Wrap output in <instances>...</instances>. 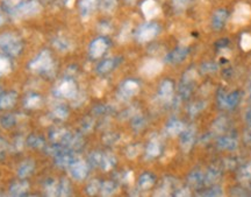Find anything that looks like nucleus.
Returning <instances> with one entry per match:
<instances>
[{"mask_svg":"<svg viewBox=\"0 0 251 197\" xmlns=\"http://www.w3.org/2000/svg\"><path fill=\"white\" fill-rule=\"evenodd\" d=\"M101 9L106 13H112V12L115 11L118 6L117 0H102L101 1Z\"/></svg>","mask_w":251,"mask_h":197,"instance_id":"43","label":"nucleus"},{"mask_svg":"<svg viewBox=\"0 0 251 197\" xmlns=\"http://www.w3.org/2000/svg\"><path fill=\"white\" fill-rule=\"evenodd\" d=\"M227 19H228V12L227 9H218V11L214 12L212 18V26L214 29H222L224 26L227 23Z\"/></svg>","mask_w":251,"mask_h":197,"instance_id":"17","label":"nucleus"},{"mask_svg":"<svg viewBox=\"0 0 251 197\" xmlns=\"http://www.w3.org/2000/svg\"><path fill=\"white\" fill-rule=\"evenodd\" d=\"M18 99V93L14 91L5 92L0 95V110H9L15 105Z\"/></svg>","mask_w":251,"mask_h":197,"instance_id":"16","label":"nucleus"},{"mask_svg":"<svg viewBox=\"0 0 251 197\" xmlns=\"http://www.w3.org/2000/svg\"><path fill=\"white\" fill-rule=\"evenodd\" d=\"M56 93L59 97H64V98L74 99L77 96V85L72 78H67L59 84L57 89H56Z\"/></svg>","mask_w":251,"mask_h":197,"instance_id":"6","label":"nucleus"},{"mask_svg":"<svg viewBox=\"0 0 251 197\" xmlns=\"http://www.w3.org/2000/svg\"><path fill=\"white\" fill-rule=\"evenodd\" d=\"M175 92V84L170 80H164L158 87V96L162 101L171 102Z\"/></svg>","mask_w":251,"mask_h":197,"instance_id":"13","label":"nucleus"},{"mask_svg":"<svg viewBox=\"0 0 251 197\" xmlns=\"http://www.w3.org/2000/svg\"><path fill=\"white\" fill-rule=\"evenodd\" d=\"M15 123V118L14 115L12 114H6L4 117L0 119V124H1L2 127H6V129H9V127H12Z\"/></svg>","mask_w":251,"mask_h":197,"instance_id":"47","label":"nucleus"},{"mask_svg":"<svg viewBox=\"0 0 251 197\" xmlns=\"http://www.w3.org/2000/svg\"><path fill=\"white\" fill-rule=\"evenodd\" d=\"M209 188L206 190L205 193L200 194L201 196H222V188L220 186H218V184H212V186H208Z\"/></svg>","mask_w":251,"mask_h":197,"instance_id":"44","label":"nucleus"},{"mask_svg":"<svg viewBox=\"0 0 251 197\" xmlns=\"http://www.w3.org/2000/svg\"><path fill=\"white\" fill-rule=\"evenodd\" d=\"M21 4H23V0H2V8L5 12L12 14Z\"/></svg>","mask_w":251,"mask_h":197,"instance_id":"37","label":"nucleus"},{"mask_svg":"<svg viewBox=\"0 0 251 197\" xmlns=\"http://www.w3.org/2000/svg\"><path fill=\"white\" fill-rule=\"evenodd\" d=\"M156 182L155 175L151 173H143L139 179V187L142 190H149Z\"/></svg>","mask_w":251,"mask_h":197,"instance_id":"26","label":"nucleus"},{"mask_svg":"<svg viewBox=\"0 0 251 197\" xmlns=\"http://www.w3.org/2000/svg\"><path fill=\"white\" fill-rule=\"evenodd\" d=\"M142 11L147 19H151L156 17L157 13L159 12V8L155 0H146L142 4Z\"/></svg>","mask_w":251,"mask_h":197,"instance_id":"24","label":"nucleus"},{"mask_svg":"<svg viewBox=\"0 0 251 197\" xmlns=\"http://www.w3.org/2000/svg\"><path fill=\"white\" fill-rule=\"evenodd\" d=\"M187 184L194 189L201 188L205 186V173L200 169L192 170L187 176Z\"/></svg>","mask_w":251,"mask_h":197,"instance_id":"14","label":"nucleus"},{"mask_svg":"<svg viewBox=\"0 0 251 197\" xmlns=\"http://www.w3.org/2000/svg\"><path fill=\"white\" fill-rule=\"evenodd\" d=\"M29 68L35 73L43 75L54 74V60L48 51H42L39 55L29 63Z\"/></svg>","mask_w":251,"mask_h":197,"instance_id":"1","label":"nucleus"},{"mask_svg":"<svg viewBox=\"0 0 251 197\" xmlns=\"http://www.w3.org/2000/svg\"><path fill=\"white\" fill-rule=\"evenodd\" d=\"M55 160H56V165H57L58 167H61V168H70V166L74 164L75 161L77 160V158H76V156H75L74 152L69 149V151L62 153L61 155L56 156Z\"/></svg>","mask_w":251,"mask_h":197,"instance_id":"18","label":"nucleus"},{"mask_svg":"<svg viewBox=\"0 0 251 197\" xmlns=\"http://www.w3.org/2000/svg\"><path fill=\"white\" fill-rule=\"evenodd\" d=\"M99 5V0H80L79 8L80 14L84 19H87L91 15V13L97 8Z\"/></svg>","mask_w":251,"mask_h":197,"instance_id":"19","label":"nucleus"},{"mask_svg":"<svg viewBox=\"0 0 251 197\" xmlns=\"http://www.w3.org/2000/svg\"><path fill=\"white\" fill-rule=\"evenodd\" d=\"M162 69H163V64L158 60H149L143 64L141 71H142L144 76L153 77L161 73Z\"/></svg>","mask_w":251,"mask_h":197,"instance_id":"15","label":"nucleus"},{"mask_svg":"<svg viewBox=\"0 0 251 197\" xmlns=\"http://www.w3.org/2000/svg\"><path fill=\"white\" fill-rule=\"evenodd\" d=\"M6 148H7V145H6V142L2 139H0V160H1L2 156H4V153L6 151Z\"/></svg>","mask_w":251,"mask_h":197,"instance_id":"56","label":"nucleus"},{"mask_svg":"<svg viewBox=\"0 0 251 197\" xmlns=\"http://www.w3.org/2000/svg\"><path fill=\"white\" fill-rule=\"evenodd\" d=\"M42 105V98L37 93H30L25 99V106L27 109H39Z\"/></svg>","mask_w":251,"mask_h":197,"instance_id":"29","label":"nucleus"},{"mask_svg":"<svg viewBox=\"0 0 251 197\" xmlns=\"http://www.w3.org/2000/svg\"><path fill=\"white\" fill-rule=\"evenodd\" d=\"M2 24H4V18H2L1 14H0V26H1Z\"/></svg>","mask_w":251,"mask_h":197,"instance_id":"58","label":"nucleus"},{"mask_svg":"<svg viewBox=\"0 0 251 197\" xmlns=\"http://www.w3.org/2000/svg\"><path fill=\"white\" fill-rule=\"evenodd\" d=\"M115 164H117V159H115L114 155L112 154H102V160L101 165H100V168L103 170H111L113 167H114Z\"/></svg>","mask_w":251,"mask_h":197,"instance_id":"35","label":"nucleus"},{"mask_svg":"<svg viewBox=\"0 0 251 197\" xmlns=\"http://www.w3.org/2000/svg\"><path fill=\"white\" fill-rule=\"evenodd\" d=\"M58 196H69L71 195V184L67 179H62L58 183Z\"/></svg>","mask_w":251,"mask_h":197,"instance_id":"39","label":"nucleus"},{"mask_svg":"<svg viewBox=\"0 0 251 197\" xmlns=\"http://www.w3.org/2000/svg\"><path fill=\"white\" fill-rule=\"evenodd\" d=\"M175 196H188L190 195V189L188 188H180L176 190V193H174Z\"/></svg>","mask_w":251,"mask_h":197,"instance_id":"55","label":"nucleus"},{"mask_svg":"<svg viewBox=\"0 0 251 197\" xmlns=\"http://www.w3.org/2000/svg\"><path fill=\"white\" fill-rule=\"evenodd\" d=\"M139 90L140 85L136 81L127 80L121 84L120 90H119V96L124 99H129L136 95L139 92Z\"/></svg>","mask_w":251,"mask_h":197,"instance_id":"9","label":"nucleus"},{"mask_svg":"<svg viewBox=\"0 0 251 197\" xmlns=\"http://www.w3.org/2000/svg\"><path fill=\"white\" fill-rule=\"evenodd\" d=\"M27 145L30 147V148H45L46 142L45 139H43L41 136H37V134H30L29 137L27 138Z\"/></svg>","mask_w":251,"mask_h":197,"instance_id":"31","label":"nucleus"},{"mask_svg":"<svg viewBox=\"0 0 251 197\" xmlns=\"http://www.w3.org/2000/svg\"><path fill=\"white\" fill-rule=\"evenodd\" d=\"M100 188H101V182L99 180H92L86 186L87 195H97V194L100 193Z\"/></svg>","mask_w":251,"mask_h":197,"instance_id":"40","label":"nucleus"},{"mask_svg":"<svg viewBox=\"0 0 251 197\" xmlns=\"http://www.w3.org/2000/svg\"><path fill=\"white\" fill-rule=\"evenodd\" d=\"M34 169H35V164H34L33 160H26L24 161L23 164L20 165V167H19L18 169V175L20 179H27V177H29L31 174H33Z\"/></svg>","mask_w":251,"mask_h":197,"instance_id":"22","label":"nucleus"},{"mask_svg":"<svg viewBox=\"0 0 251 197\" xmlns=\"http://www.w3.org/2000/svg\"><path fill=\"white\" fill-rule=\"evenodd\" d=\"M43 188L48 196H56L58 194V183L54 179H48L43 184Z\"/></svg>","mask_w":251,"mask_h":197,"instance_id":"36","label":"nucleus"},{"mask_svg":"<svg viewBox=\"0 0 251 197\" xmlns=\"http://www.w3.org/2000/svg\"><path fill=\"white\" fill-rule=\"evenodd\" d=\"M251 19V8L247 4H238L234 12V21L236 24L246 25Z\"/></svg>","mask_w":251,"mask_h":197,"instance_id":"12","label":"nucleus"},{"mask_svg":"<svg viewBox=\"0 0 251 197\" xmlns=\"http://www.w3.org/2000/svg\"><path fill=\"white\" fill-rule=\"evenodd\" d=\"M12 70V63L8 57L6 56H0V76L8 74Z\"/></svg>","mask_w":251,"mask_h":197,"instance_id":"41","label":"nucleus"},{"mask_svg":"<svg viewBox=\"0 0 251 197\" xmlns=\"http://www.w3.org/2000/svg\"><path fill=\"white\" fill-rule=\"evenodd\" d=\"M126 1H128V2H133V1H135V0H126Z\"/></svg>","mask_w":251,"mask_h":197,"instance_id":"60","label":"nucleus"},{"mask_svg":"<svg viewBox=\"0 0 251 197\" xmlns=\"http://www.w3.org/2000/svg\"><path fill=\"white\" fill-rule=\"evenodd\" d=\"M118 65V58H107V60H103L100 62L97 67V71L99 74L105 75L111 73V71Z\"/></svg>","mask_w":251,"mask_h":197,"instance_id":"27","label":"nucleus"},{"mask_svg":"<svg viewBox=\"0 0 251 197\" xmlns=\"http://www.w3.org/2000/svg\"><path fill=\"white\" fill-rule=\"evenodd\" d=\"M108 40L105 37H98L90 45V55L92 58H100L108 49Z\"/></svg>","mask_w":251,"mask_h":197,"instance_id":"8","label":"nucleus"},{"mask_svg":"<svg viewBox=\"0 0 251 197\" xmlns=\"http://www.w3.org/2000/svg\"><path fill=\"white\" fill-rule=\"evenodd\" d=\"M102 154H103V153H101V152L91 153V155L89 158L90 165L92 166V167H99L100 168V165H101V160H102Z\"/></svg>","mask_w":251,"mask_h":197,"instance_id":"45","label":"nucleus"},{"mask_svg":"<svg viewBox=\"0 0 251 197\" xmlns=\"http://www.w3.org/2000/svg\"><path fill=\"white\" fill-rule=\"evenodd\" d=\"M214 129L216 130V132L219 133L224 132V131L227 130V120L224 119V118H219V119L214 123Z\"/></svg>","mask_w":251,"mask_h":197,"instance_id":"52","label":"nucleus"},{"mask_svg":"<svg viewBox=\"0 0 251 197\" xmlns=\"http://www.w3.org/2000/svg\"><path fill=\"white\" fill-rule=\"evenodd\" d=\"M197 80V73L194 70H187L183 75L179 84V97L181 99H188L194 90V83Z\"/></svg>","mask_w":251,"mask_h":197,"instance_id":"3","label":"nucleus"},{"mask_svg":"<svg viewBox=\"0 0 251 197\" xmlns=\"http://www.w3.org/2000/svg\"><path fill=\"white\" fill-rule=\"evenodd\" d=\"M52 115H54V118H56V119L58 120L67 119L69 115V109L63 104L56 105L54 106V109H52Z\"/></svg>","mask_w":251,"mask_h":197,"instance_id":"34","label":"nucleus"},{"mask_svg":"<svg viewBox=\"0 0 251 197\" xmlns=\"http://www.w3.org/2000/svg\"><path fill=\"white\" fill-rule=\"evenodd\" d=\"M206 106V103L205 102H198V103H194L193 105H191L190 108V113L192 115H196L199 113L200 111H202L203 109H205Z\"/></svg>","mask_w":251,"mask_h":197,"instance_id":"49","label":"nucleus"},{"mask_svg":"<svg viewBox=\"0 0 251 197\" xmlns=\"http://www.w3.org/2000/svg\"><path fill=\"white\" fill-rule=\"evenodd\" d=\"M23 41L19 36L12 33L0 35V51L8 56H18L23 51Z\"/></svg>","mask_w":251,"mask_h":197,"instance_id":"2","label":"nucleus"},{"mask_svg":"<svg viewBox=\"0 0 251 197\" xmlns=\"http://www.w3.org/2000/svg\"><path fill=\"white\" fill-rule=\"evenodd\" d=\"M158 33H159L158 25L149 23L140 27V29L137 30L136 33V37L140 42H149L155 39V37L158 35Z\"/></svg>","mask_w":251,"mask_h":197,"instance_id":"5","label":"nucleus"},{"mask_svg":"<svg viewBox=\"0 0 251 197\" xmlns=\"http://www.w3.org/2000/svg\"><path fill=\"white\" fill-rule=\"evenodd\" d=\"M196 141V130L193 126L185 129L180 134V146L184 152L191 151Z\"/></svg>","mask_w":251,"mask_h":197,"instance_id":"10","label":"nucleus"},{"mask_svg":"<svg viewBox=\"0 0 251 197\" xmlns=\"http://www.w3.org/2000/svg\"><path fill=\"white\" fill-rule=\"evenodd\" d=\"M188 53L190 52H188L186 47H178V48L174 49V51L165 56V62L170 64L181 63L188 56Z\"/></svg>","mask_w":251,"mask_h":197,"instance_id":"11","label":"nucleus"},{"mask_svg":"<svg viewBox=\"0 0 251 197\" xmlns=\"http://www.w3.org/2000/svg\"><path fill=\"white\" fill-rule=\"evenodd\" d=\"M161 152H162L161 145H159V142L156 141V140L150 141L148 143V146H147V156L150 159H153V158H157V156H159Z\"/></svg>","mask_w":251,"mask_h":197,"instance_id":"33","label":"nucleus"},{"mask_svg":"<svg viewBox=\"0 0 251 197\" xmlns=\"http://www.w3.org/2000/svg\"><path fill=\"white\" fill-rule=\"evenodd\" d=\"M184 130H185L184 123L177 119H172L171 121H169L168 125H166V132L170 134L171 137L180 136Z\"/></svg>","mask_w":251,"mask_h":197,"instance_id":"23","label":"nucleus"},{"mask_svg":"<svg viewBox=\"0 0 251 197\" xmlns=\"http://www.w3.org/2000/svg\"><path fill=\"white\" fill-rule=\"evenodd\" d=\"M240 101H241L240 91H233V92L226 93V109L236 108Z\"/></svg>","mask_w":251,"mask_h":197,"instance_id":"30","label":"nucleus"},{"mask_svg":"<svg viewBox=\"0 0 251 197\" xmlns=\"http://www.w3.org/2000/svg\"><path fill=\"white\" fill-rule=\"evenodd\" d=\"M249 90H250V97H251V82H250V85H249Z\"/></svg>","mask_w":251,"mask_h":197,"instance_id":"59","label":"nucleus"},{"mask_svg":"<svg viewBox=\"0 0 251 197\" xmlns=\"http://www.w3.org/2000/svg\"><path fill=\"white\" fill-rule=\"evenodd\" d=\"M89 165L86 164L85 161L76 160L70 166V174L72 179L77 181H83L85 180L89 175Z\"/></svg>","mask_w":251,"mask_h":197,"instance_id":"7","label":"nucleus"},{"mask_svg":"<svg viewBox=\"0 0 251 197\" xmlns=\"http://www.w3.org/2000/svg\"><path fill=\"white\" fill-rule=\"evenodd\" d=\"M117 183L114 181H105L101 182V188H100V194L102 196H112L113 194L117 192Z\"/></svg>","mask_w":251,"mask_h":197,"instance_id":"32","label":"nucleus"},{"mask_svg":"<svg viewBox=\"0 0 251 197\" xmlns=\"http://www.w3.org/2000/svg\"><path fill=\"white\" fill-rule=\"evenodd\" d=\"M237 140L234 137L222 136L218 139V147L224 151H234L237 148Z\"/></svg>","mask_w":251,"mask_h":197,"instance_id":"20","label":"nucleus"},{"mask_svg":"<svg viewBox=\"0 0 251 197\" xmlns=\"http://www.w3.org/2000/svg\"><path fill=\"white\" fill-rule=\"evenodd\" d=\"M52 45H54L55 48L59 52H67L71 47L70 42H69L68 40L63 39V37H57V39H55L54 41H52Z\"/></svg>","mask_w":251,"mask_h":197,"instance_id":"42","label":"nucleus"},{"mask_svg":"<svg viewBox=\"0 0 251 197\" xmlns=\"http://www.w3.org/2000/svg\"><path fill=\"white\" fill-rule=\"evenodd\" d=\"M41 11H42V6H41L39 0H28V1L23 2L19 6L12 14L17 18H30L39 14Z\"/></svg>","mask_w":251,"mask_h":197,"instance_id":"4","label":"nucleus"},{"mask_svg":"<svg viewBox=\"0 0 251 197\" xmlns=\"http://www.w3.org/2000/svg\"><path fill=\"white\" fill-rule=\"evenodd\" d=\"M28 190H29V184L27 181H19V182L12 183L9 194L12 196H25L27 195Z\"/></svg>","mask_w":251,"mask_h":197,"instance_id":"21","label":"nucleus"},{"mask_svg":"<svg viewBox=\"0 0 251 197\" xmlns=\"http://www.w3.org/2000/svg\"><path fill=\"white\" fill-rule=\"evenodd\" d=\"M221 177V171L216 167H209L205 173V186H212L216 184V182Z\"/></svg>","mask_w":251,"mask_h":197,"instance_id":"25","label":"nucleus"},{"mask_svg":"<svg viewBox=\"0 0 251 197\" xmlns=\"http://www.w3.org/2000/svg\"><path fill=\"white\" fill-rule=\"evenodd\" d=\"M218 104L222 109H226V92L222 89H220L218 91Z\"/></svg>","mask_w":251,"mask_h":197,"instance_id":"53","label":"nucleus"},{"mask_svg":"<svg viewBox=\"0 0 251 197\" xmlns=\"http://www.w3.org/2000/svg\"><path fill=\"white\" fill-rule=\"evenodd\" d=\"M241 48L243 49L244 52L251 51V35L248 33H244L242 36H241Z\"/></svg>","mask_w":251,"mask_h":197,"instance_id":"46","label":"nucleus"},{"mask_svg":"<svg viewBox=\"0 0 251 197\" xmlns=\"http://www.w3.org/2000/svg\"><path fill=\"white\" fill-rule=\"evenodd\" d=\"M246 120H247V123L250 125L251 126V108L249 109V110L247 111V113H246Z\"/></svg>","mask_w":251,"mask_h":197,"instance_id":"57","label":"nucleus"},{"mask_svg":"<svg viewBox=\"0 0 251 197\" xmlns=\"http://www.w3.org/2000/svg\"><path fill=\"white\" fill-rule=\"evenodd\" d=\"M174 187H175V180L171 179V177H166V179H164V181H163L162 186L159 187L158 190L156 193L157 196H168L169 194H170V192H174Z\"/></svg>","mask_w":251,"mask_h":197,"instance_id":"28","label":"nucleus"},{"mask_svg":"<svg viewBox=\"0 0 251 197\" xmlns=\"http://www.w3.org/2000/svg\"><path fill=\"white\" fill-rule=\"evenodd\" d=\"M188 4V0H174V5L176 8L184 9Z\"/></svg>","mask_w":251,"mask_h":197,"instance_id":"54","label":"nucleus"},{"mask_svg":"<svg viewBox=\"0 0 251 197\" xmlns=\"http://www.w3.org/2000/svg\"><path fill=\"white\" fill-rule=\"evenodd\" d=\"M218 70V65L214 62H205L201 65V71L203 74H213Z\"/></svg>","mask_w":251,"mask_h":197,"instance_id":"48","label":"nucleus"},{"mask_svg":"<svg viewBox=\"0 0 251 197\" xmlns=\"http://www.w3.org/2000/svg\"><path fill=\"white\" fill-rule=\"evenodd\" d=\"M140 152H141L140 145H131L128 147V149H127V156L130 159H134L140 154Z\"/></svg>","mask_w":251,"mask_h":197,"instance_id":"51","label":"nucleus"},{"mask_svg":"<svg viewBox=\"0 0 251 197\" xmlns=\"http://www.w3.org/2000/svg\"><path fill=\"white\" fill-rule=\"evenodd\" d=\"M238 180L240 181H250L251 180V162L242 166L238 170Z\"/></svg>","mask_w":251,"mask_h":197,"instance_id":"38","label":"nucleus"},{"mask_svg":"<svg viewBox=\"0 0 251 197\" xmlns=\"http://www.w3.org/2000/svg\"><path fill=\"white\" fill-rule=\"evenodd\" d=\"M146 125V119L142 117V115H135V118L133 119V127L135 130L140 131L142 130Z\"/></svg>","mask_w":251,"mask_h":197,"instance_id":"50","label":"nucleus"}]
</instances>
